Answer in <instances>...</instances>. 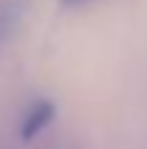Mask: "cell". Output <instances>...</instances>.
I'll return each mask as SVG.
<instances>
[{
  "label": "cell",
  "mask_w": 147,
  "mask_h": 149,
  "mask_svg": "<svg viewBox=\"0 0 147 149\" xmlns=\"http://www.w3.org/2000/svg\"><path fill=\"white\" fill-rule=\"evenodd\" d=\"M64 3H81V0H64Z\"/></svg>",
  "instance_id": "3"
},
{
  "label": "cell",
  "mask_w": 147,
  "mask_h": 149,
  "mask_svg": "<svg viewBox=\"0 0 147 149\" xmlns=\"http://www.w3.org/2000/svg\"><path fill=\"white\" fill-rule=\"evenodd\" d=\"M25 14V0H0V44L17 31Z\"/></svg>",
  "instance_id": "1"
},
{
  "label": "cell",
  "mask_w": 147,
  "mask_h": 149,
  "mask_svg": "<svg viewBox=\"0 0 147 149\" xmlns=\"http://www.w3.org/2000/svg\"><path fill=\"white\" fill-rule=\"evenodd\" d=\"M53 113H56V108L50 105V102H39L36 108H31L25 124H22V138H33L36 133H42V130L53 122Z\"/></svg>",
  "instance_id": "2"
}]
</instances>
